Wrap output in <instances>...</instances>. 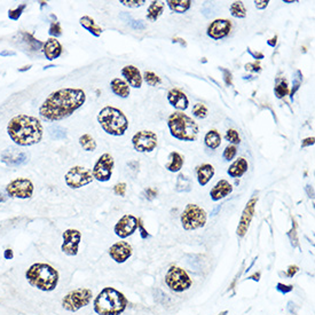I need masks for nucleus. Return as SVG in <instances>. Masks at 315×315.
Here are the masks:
<instances>
[{
  "instance_id": "nucleus-1",
  "label": "nucleus",
  "mask_w": 315,
  "mask_h": 315,
  "mask_svg": "<svg viewBox=\"0 0 315 315\" xmlns=\"http://www.w3.org/2000/svg\"><path fill=\"white\" fill-rule=\"evenodd\" d=\"M86 102L82 88L65 87L52 92L39 107V116L45 122H58L70 117Z\"/></svg>"
},
{
  "instance_id": "nucleus-2",
  "label": "nucleus",
  "mask_w": 315,
  "mask_h": 315,
  "mask_svg": "<svg viewBox=\"0 0 315 315\" xmlns=\"http://www.w3.org/2000/svg\"><path fill=\"white\" fill-rule=\"evenodd\" d=\"M7 134L17 146L29 147L40 143L44 136V127L37 117L20 114L14 116L7 124Z\"/></svg>"
},
{
  "instance_id": "nucleus-3",
  "label": "nucleus",
  "mask_w": 315,
  "mask_h": 315,
  "mask_svg": "<svg viewBox=\"0 0 315 315\" xmlns=\"http://www.w3.org/2000/svg\"><path fill=\"white\" fill-rule=\"evenodd\" d=\"M26 280L32 288L43 292H51L57 289L60 275L53 266L45 262H36L27 269Z\"/></svg>"
},
{
  "instance_id": "nucleus-4",
  "label": "nucleus",
  "mask_w": 315,
  "mask_h": 315,
  "mask_svg": "<svg viewBox=\"0 0 315 315\" xmlns=\"http://www.w3.org/2000/svg\"><path fill=\"white\" fill-rule=\"evenodd\" d=\"M127 298L113 286H107L99 292L93 302V310L98 315H120L125 312Z\"/></svg>"
},
{
  "instance_id": "nucleus-5",
  "label": "nucleus",
  "mask_w": 315,
  "mask_h": 315,
  "mask_svg": "<svg viewBox=\"0 0 315 315\" xmlns=\"http://www.w3.org/2000/svg\"><path fill=\"white\" fill-rule=\"evenodd\" d=\"M168 126L171 136L174 139L186 143H193L199 138L200 129L197 123L192 117H189L182 112H175L171 114L168 118Z\"/></svg>"
},
{
  "instance_id": "nucleus-6",
  "label": "nucleus",
  "mask_w": 315,
  "mask_h": 315,
  "mask_svg": "<svg viewBox=\"0 0 315 315\" xmlns=\"http://www.w3.org/2000/svg\"><path fill=\"white\" fill-rule=\"evenodd\" d=\"M98 122L107 134L122 137L129 129V119L122 110L113 106H107L98 114Z\"/></svg>"
},
{
  "instance_id": "nucleus-7",
  "label": "nucleus",
  "mask_w": 315,
  "mask_h": 315,
  "mask_svg": "<svg viewBox=\"0 0 315 315\" xmlns=\"http://www.w3.org/2000/svg\"><path fill=\"white\" fill-rule=\"evenodd\" d=\"M93 298V291L88 288H77L68 292L63 298H62L61 305L63 310L68 312L75 313L77 311L82 310L83 307L89 305Z\"/></svg>"
},
{
  "instance_id": "nucleus-8",
  "label": "nucleus",
  "mask_w": 315,
  "mask_h": 315,
  "mask_svg": "<svg viewBox=\"0 0 315 315\" xmlns=\"http://www.w3.org/2000/svg\"><path fill=\"white\" fill-rule=\"evenodd\" d=\"M181 225L185 230H196L205 226L207 214L205 210L197 204H187L181 213Z\"/></svg>"
},
{
  "instance_id": "nucleus-9",
  "label": "nucleus",
  "mask_w": 315,
  "mask_h": 315,
  "mask_svg": "<svg viewBox=\"0 0 315 315\" xmlns=\"http://www.w3.org/2000/svg\"><path fill=\"white\" fill-rule=\"evenodd\" d=\"M165 283L172 291L183 292L192 286L193 281L185 269L171 266L165 274Z\"/></svg>"
},
{
  "instance_id": "nucleus-10",
  "label": "nucleus",
  "mask_w": 315,
  "mask_h": 315,
  "mask_svg": "<svg viewBox=\"0 0 315 315\" xmlns=\"http://www.w3.org/2000/svg\"><path fill=\"white\" fill-rule=\"evenodd\" d=\"M93 180L94 178H93L91 170L79 165L72 166L64 175L65 185L71 189H78L87 186Z\"/></svg>"
},
{
  "instance_id": "nucleus-11",
  "label": "nucleus",
  "mask_w": 315,
  "mask_h": 315,
  "mask_svg": "<svg viewBox=\"0 0 315 315\" xmlns=\"http://www.w3.org/2000/svg\"><path fill=\"white\" fill-rule=\"evenodd\" d=\"M114 166H115V159L113 155L109 153L102 154L92 169L93 178L100 182L109 181L113 176Z\"/></svg>"
},
{
  "instance_id": "nucleus-12",
  "label": "nucleus",
  "mask_w": 315,
  "mask_h": 315,
  "mask_svg": "<svg viewBox=\"0 0 315 315\" xmlns=\"http://www.w3.org/2000/svg\"><path fill=\"white\" fill-rule=\"evenodd\" d=\"M6 192L13 199L29 200L33 195L34 187L30 179L17 178L6 186Z\"/></svg>"
},
{
  "instance_id": "nucleus-13",
  "label": "nucleus",
  "mask_w": 315,
  "mask_h": 315,
  "mask_svg": "<svg viewBox=\"0 0 315 315\" xmlns=\"http://www.w3.org/2000/svg\"><path fill=\"white\" fill-rule=\"evenodd\" d=\"M156 133L149 130L139 131L132 138V144L134 150L138 153H150L157 147Z\"/></svg>"
},
{
  "instance_id": "nucleus-14",
  "label": "nucleus",
  "mask_w": 315,
  "mask_h": 315,
  "mask_svg": "<svg viewBox=\"0 0 315 315\" xmlns=\"http://www.w3.org/2000/svg\"><path fill=\"white\" fill-rule=\"evenodd\" d=\"M63 237V242H62L61 250L64 255L69 256V257H75L78 255L79 244L82 241V233L78 229H74V228H69V229L64 230V233L62 234Z\"/></svg>"
},
{
  "instance_id": "nucleus-15",
  "label": "nucleus",
  "mask_w": 315,
  "mask_h": 315,
  "mask_svg": "<svg viewBox=\"0 0 315 315\" xmlns=\"http://www.w3.org/2000/svg\"><path fill=\"white\" fill-rule=\"evenodd\" d=\"M29 154L16 147L7 148L0 154V161L5 165L9 166V168H17V166L26 165L29 162Z\"/></svg>"
},
{
  "instance_id": "nucleus-16",
  "label": "nucleus",
  "mask_w": 315,
  "mask_h": 315,
  "mask_svg": "<svg viewBox=\"0 0 315 315\" xmlns=\"http://www.w3.org/2000/svg\"><path fill=\"white\" fill-rule=\"evenodd\" d=\"M257 200H258V197L254 196L247 203V205H245L243 212H242V214H241L240 223H238V226H237V229H236V234H237L238 237H244L245 234L248 233V229H249V227H250L251 221H252V219H254L256 205H257Z\"/></svg>"
},
{
  "instance_id": "nucleus-17",
  "label": "nucleus",
  "mask_w": 315,
  "mask_h": 315,
  "mask_svg": "<svg viewBox=\"0 0 315 315\" xmlns=\"http://www.w3.org/2000/svg\"><path fill=\"white\" fill-rule=\"evenodd\" d=\"M138 228V218L132 214H124L114 227V231L120 238H126L136 233Z\"/></svg>"
},
{
  "instance_id": "nucleus-18",
  "label": "nucleus",
  "mask_w": 315,
  "mask_h": 315,
  "mask_svg": "<svg viewBox=\"0 0 315 315\" xmlns=\"http://www.w3.org/2000/svg\"><path fill=\"white\" fill-rule=\"evenodd\" d=\"M231 31V22L227 19H218L211 22L207 27L206 34L211 39L220 40L226 38Z\"/></svg>"
},
{
  "instance_id": "nucleus-19",
  "label": "nucleus",
  "mask_w": 315,
  "mask_h": 315,
  "mask_svg": "<svg viewBox=\"0 0 315 315\" xmlns=\"http://www.w3.org/2000/svg\"><path fill=\"white\" fill-rule=\"evenodd\" d=\"M133 254L132 245L129 242L119 241L114 243L112 247L109 248V256L114 261H116L117 264H123L126 260H129L131 256Z\"/></svg>"
},
{
  "instance_id": "nucleus-20",
  "label": "nucleus",
  "mask_w": 315,
  "mask_h": 315,
  "mask_svg": "<svg viewBox=\"0 0 315 315\" xmlns=\"http://www.w3.org/2000/svg\"><path fill=\"white\" fill-rule=\"evenodd\" d=\"M166 98H168V101L170 105H171L173 108H175L179 112H185V110L188 108L189 101L187 95L183 93L181 89L179 88H171L166 94Z\"/></svg>"
},
{
  "instance_id": "nucleus-21",
  "label": "nucleus",
  "mask_w": 315,
  "mask_h": 315,
  "mask_svg": "<svg viewBox=\"0 0 315 315\" xmlns=\"http://www.w3.org/2000/svg\"><path fill=\"white\" fill-rule=\"evenodd\" d=\"M122 75L123 77L125 78V82L131 86V87L141 88L143 79L140 70L137 67H134V65H131V64L125 65V67L122 69Z\"/></svg>"
},
{
  "instance_id": "nucleus-22",
  "label": "nucleus",
  "mask_w": 315,
  "mask_h": 315,
  "mask_svg": "<svg viewBox=\"0 0 315 315\" xmlns=\"http://www.w3.org/2000/svg\"><path fill=\"white\" fill-rule=\"evenodd\" d=\"M63 48L57 38H48L43 44V53L48 61H54L61 57Z\"/></svg>"
},
{
  "instance_id": "nucleus-23",
  "label": "nucleus",
  "mask_w": 315,
  "mask_h": 315,
  "mask_svg": "<svg viewBox=\"0 0 315 315\" xmlns=\"http://www.w3.org/2000/svg\"><path fill=\"white\" fill-rule=\"evenodd\" d=\"M231 192H233V185L229 183L228 180L221 179L210 190L211 200H214V202H218V200L227 197L229 194H231Z\"/></svg>"
},
{
  "instance_id": "nucleus-24",
  "label": "nucleus",
  "mask_w": 315,
  "mask_h": 315,
  "mask_svg": "<svg viewBox=\"0 0 315 315\" xmlns=\"http://www.w3.org/2000/svg\"><path fill=\"white\" fill-rule=\"evenodd\" d=\"M248 170H249L248 161L243 157H240L235 162L231 163L230 166L227 170V173L230 178L237 179V178H241L242 175H244L245 173L248 172Z\"/></svg>"
},
{
  "instance_id": "nucleus-25",
  "label": "nucleus",
  "mask_w": 315,
  "mask_h": 315,
  "mask_svg": "<svg viewBox=\"0 0 315 315\" xmlns=\"http://www.w3.org/2000/svg\"><path fill=\"white\" fill-rule=\"evenodd\" d=\"M214 168L211 164H202L200 166L197 168V171H196V174H197V181L202 187L206 186L207 183L214 176Z\"/></svg>"
},
{
  "instance_id": "nucleus-26",
  "label": "nucleus",
  "mask_w": 315,
  "mask_h": 315,
  "mask_svg": "<svg viewBox=\"0 0 315 315\" xmlns=\"http://www.w3.org/2000/svg\"><path fill=\"white\" fill-rule=\"evenodd\" d=\"M110 88H112L114 94L123 99L129 98L131 93L130 85L120 78H114L113 81L110 82Z\"/></svg>"
},
{
  "instance_id": "nucleus-27",
  "label": "nucleus",
  "mask_w": 315,
  "mask_h": 315,
  "mask_svg": "<svg viewBox=\"0 0 315 315\" xmlns=\"http://www.w3.org/2000/svg\"><path fill=\"white\" fill-rule=\"evenodd\" d=\"M79 23H81V26L84 28L85 30H87L89 33H92L93 36L96 37V38L101 36L102 32H103L102 28L98 26V23H96L95 21L88 15L82 16L81 19H79Z\"/></svg>"
},
{
  "instance_id": "nucleus-28",
  "label": "nucleus",
  "mask_w": 315,
  "mask_h": 315,
  "mask_svg": "<svg viewBox=\"0 0 315 315\" xmlns=\"http://www.w3.org/2000/svg\"><path fill=\"white\" fill-rule=\"evenodd\" d=\"M185 159L183 156L178 151H172L169 155V162L165 164V169H168L170 172H179L182 169Z\"/></svg>"
},
{
  "instance_id": "nucleus-29",
  "label": "nucleus",
  "mask_w": 315,
  "mask_h": 315,
  "mask_svg": "<svg viewBox=\"0 0 315 315\" xmlns=\"http://www.w3.org/2000/svg\"><path fill=\"white\" fill-rule=\"evenodd\" d=\"M165 2L163 1H151L147 10V20L155 22L158 20V17L164 12Z\"/></svg>"
},
{
  "instance_id": "nucleus-30",
  "label": "nucleus",
  "mask_w": 315,
  "mask_h": 315,
  "mask_svg": "<svg viewBox=\"0 0 315 315\" xmlns=\"http://www.w3.org/2000/svg\"><path fill=\"white\" fill-rule=\"evenodd\" d=\"M166 3H168L169 8L171 9L172 12L183 14L186 13L187 10H189L193 2L190 1V0H168Z\"/></svg>"
},
{
  "instance_id": "nucleus-31",
  "label": "nucleus",
  "mask_w": 315,
  "mask_h": 315,
  "mask_svg": "<svg viewBox=\"0 0 315 315\" xmlns=\"http://www.w3.org/2000/svg\"><path fill=\"white\" fill-rule=\"evenodd\" d=\"M204 143L210 149H217L221 144V136L217 130H210L204 137Z\"/></svg>"
},
{
  "instance_id": "nucleus-32",
  "label": "nucleus",
  "mask_w": 315,
  "mask_h": 315,
  "mask_svg": "<svg viewBox=\"0 0 315 315\" xmlns=\"http://www.w3.org/2000/svg\"><path fill=\"white\" fill-rule=\"evenodd\" d=\"M79 144H81V147L84 149L85 151H94L96 149V141L94 140V138L92 136H89L88 133H85L81 136L79 138Z\"/></svg>"
},
{
  "instance_id": "nucleus-33",
  "label": "nucleus",
  "mask_w": 315,
  "mask_h": 315,
  "mask_svg": "<svg viewBox=\"0 0 315 315\" xmlns=\"http://www.w3.org/2000/svg\"><path fill=\"white\" fill-rule=\"evenodd\" d=\"M274 92H275V95L278 99H283L285 96L288 95L289 86H288V82H286V78L276 79Z\"/></svg>"
},
{
  "instance_id": "nucleus-34",
  "label": "nucleus",
  "mask_w": 315,
  "mask_h": 315,
  "mask_svg": "<svg viewBox=\"0 0 315 315\" xmlns=\"http://www.w3.org/2000/svg\"><path fill=\"white\" fill-rule=\"evenodd\" d=\"M229 12L231 16L235 19H244L247 16V9H245L244 3L242 1H234L229 7Z\"/></svg>"
},
{
  "instance_id": "nucleus-35",
  "label": "nucleus",
  "mask_w": 315,
  "mask_h": 315,
  "mask_svg": "<svg viewBox=\"0 0 315 315\" xmlns=\"http://www.w3.org/2000/svg\"><path fill=\"white\" fill-rule=\"evenodd\" d=\"M176 192L179 193H186L189 192L192 189V182H190L189 178H187L186 175L181 174L178 175V179H176V187H175Z\"/></svg>"
},
{
  "instance_id": "nucleus-36",
  "label": "nucleus",
  "mask_w": 315,
  "mask_h": 315,
  "mask_svg": "<svg viewBox=\"0 0 315 315\" xmlns=\"http://www.w3.org/2000/svg\"><path fill=\"white\" fill-rule=\"evenodd\" d=\"M48 133H50V137L52 139L55 140H63L67 138V131L58 125H52L48 127Z\"/></svg>"
},
{
  "instance_id": "nucleus-37",
  "label": "nucleus",
  "mask_w": 315,
  "mask_h": 315,
  "mask_svg": "<svg viewBox=\"0 0 315 315\" xmlns=\"http://www.w3.org/2000/svg\"><path fill=\"white\" fill-rule=\"evenodd\" d=\"M143 79L151 87H156V86L162 84V78L153 71H144Z\"/></svg>"
},
{
  "instance_id": "nucleus-38",
  "label": "nucleus",
  "mask_w": 315,
  "mask_h": 315,
  "mask_svg": "<svg viewBox=\"0 0 315 315\" xmlns=\"http://www.w3.org/2000/svg\"><path fill=\"white\" fill-rule=\"evenodd\" d=\"M193 115L199 119H204L207 116V108L203 103H196L193 107Z\"/></svg>"
},
{
  "instance_id": "nucleus-39",
  "label": "nucleus",
  "mask_w": 315,
  "mask_h": 315,
  "mask_svg": "<svg viewBox=\"0 0 315 315\" xmlns=\"http://www.w3.org/2000/svg\"><path fill=\"white\" fill-rule=\"evenodd\" d=\"M225 139H226L228 143H230L231 144H234V146H236L241 143V138H240V134L236 130L234 129H229L227 130L226 134H225Z\"/></svg>"
},
{
  "instance_id": "nucleus-40",
  "label": "nucleus",
  "mask_w": 315,
  "mask_h": 315,
  "mask_svg": "<svg viewBox=\"0 0 315 315\" xmlns=\"http://www.w3.org/2000/svg\"><path fill=\"white\" fill-rule=\"evenodd\" d=\"M236 154H237L236 146H234V144H229V146H227L226 148H225L223 156H224L225 159H226V161L230 162V161H233V159L235 158V156H236Z\"/></svg>"
},
{
  "instance_id": "nucleus-41",
  "label": "nucleus",
  "mask_w": 315,
  "mask_h": 315,
  "mask_svg": "<svg viewBox=\"0 0 315 315\" xmlns=\"http://www.w3.org/2000/svg\"><path fill=\"white\" fill-rule=\"evenodd\" d=\"M27 8V5L26 3H22V5H20L19 7H17V8L15 9H10L9 12H8V17L10 20H13V21H16V20H19L21 15H22V13H23V10Z\"/></svg>"
},
{
  "instance_id": "nucleus-42",
  "label": "nucleus",
  "mask_w": 315,
  "mask_h": 315,
  "mask_svg": "<svg viewBox=\"0 0 315 315\" xmlns=\"http://www.w3.org/2000/svg\"><path fill=\"white\" fill-rule=\"evenodd\" d=\"M302 82H303V75L302 72L298 70L296 72V77L293 78V87L291 89V93H290V94H291V98H293V95H295L296 92L299 89L300 85H302Z\"/></svg>"
},
{
  "instance_id": "nucleus-43",
  "label": "nucleus",
  "mask_w": 315,
  "mask_h": 315,
  "mask_svg": "<svg viewBox=\"0 0 315 315\" xmlns=\"http://www.w3.org/2000/svg\"><path fill=\"white\" fill-rule=\"evenodd\" d=\"M48 33L51 34L52 38H57V37H60L62 34V28H61V24L58 22H52L51 27H50V31H48Z\"/></svg>"
},
{
  "instance_id": "nucleus-44",
  "label": "nucleus",
  "mask_w": 315,
  "mask_h": 315,
  "mask_svg": "<svg viewBox=\"0 0 315 315\" xmlns=\"http://www.w3.org/2000/svg\"><path fill=\"white\" fill-rule=\"evenodd\" d=\"M120 3H123L126 7H130V8H138V7L143 6L146 1L144 0H129V1L127 0H122Z\"/></svg>"
},
{
  "instance_id": "nucleus-45",
  "label": "nucleus",
  "mask_w": 315,
  "mask_h": 315,
  "mask_svg": "<svg viewBox=\"0 0 315 315\" xmlns=\"http://www.w3.org/2000/svg\"><path fill=\"white\" fill-rule=\"evenodd\" d=\"M126 183L125 182H119V183H117V185L114 187V192H115V194H117V195H119V196H125V194H126Z\"/></svg>"
},
{
  "instance_id": "nucleus-46",
  "label": "nucleus",
  "mask_w": 315,
  "mask_h": 315,
  "mask_svg": "<svg viewBox=\"0 0 315 315\" xmlns=\"http://www.w3.org/2000/svg\"><path fill=\"white\" fill-rule=\"evenodd\" d=\"M245 70L251 72H259L261 70V67L260 64H259V62H254V63L245 64Z\"/></svg>"
},
{
  "instance_id": "nucleus-47",
  "label": "nucleus",
  "mask_w": 315,
  "mask_h": 315,
  "mask_svg": "<svg viewBox=\"0 0 315 315\" xmlns=\"http://www.w3.org/2000/svg\"><path fill=\"white\" fill-rule=\"evenodd\" d=\"M292 289H293L292 286H286V285H283V283H278V286H276V290L282 293L291 292Z\"/></svg>"
},
{
  "instance_id": "nucleus-48",
  "label": "nucleus",
  "mask_w": 315,
  "mask_h": 315,
  "mask_svg": "<svg viewBox=\"0 0 315 315\" xmlns=\"http://www.w3.org/2000/svg\"><path fill=\"white\" fill-rule=\"evenodd\" d=\"M144 195H146L147 200H153L155 197L157 196V190H155L154 188H151V187H149V188H147L146 190H144Z\"/></svg>"
},
{
  "instance_id": "nucleus-49",
  "label": "nucleus",
  "mask_w": 315,
  "mask_h": 315,
  "mask_svg": "<svg viewBox=\"0 0 315 315\" xmlns=\"http://www.w3.org/2000/svg\"><path fill=\"white\" fill-rule=\"evenodd\" d=\"M138 227H139L140 229V234H141V237L143 238V240H146V238L149 236V234H148V231L144 229L143 227V220L141 219H138Z\"/></svg>"
},
{
  "instance_id": "nucleus-50",
  "label": "nucleus",
  "mask_w": 315,
  "mask_h": 315,
  "mask_svg": "<svg viewBox=\"0 0 315 315\" xmlns=\"http://www.w3.org/2000/svg\"><path fill=\"white\" fill-rule=\"evenodd\" d=\"M268 3H269L268 0H256V1H255L256 7H257V8L260 9V10L265 9L266 7L268 6Z\"/></svg>"
},
{
  "instance_id": "nucleus-51",
  "label": "nucleus",
  "mask_w": 315,
  "mask_h": 315,
  "mask_svg": "<svg viewBox=\"0 0 315 315\" xmlns=\"http://www.w3.org/2000/svg\"><path fill=\"white\" fill-rule=\"evenodd\" d=\"M224 72V76H225V83H226V85H231V74L229 70H227V69H221Z\"/></svg>"
},
{
  "instance_id": "nucleus-52",
  "label": "nucleus",
  "mask_w": 315,
  "mask_h": 315,
  "mask_svg": "<svg viewBox=\"0 0 315 315\" xmlns=\"http://www.w3.org/2000/svg\"><path fill=\"white\" fill-rule=\"evenodd\" d=\"M314 137H310V138H306V139H304L303 140V143H302V148H305L307 146H313L314 144Z\"/></svg>"
},
{
  "instance_id": "nucleus-53",
  "label": "nucleus",
  "mask_w": 315,
  "mask_h": 315,
  "mask_svg": "<svg viewBox=\"0 0 315 315\" xmlns=\"http://www.w3.org/2000/svg\"><path fill=\"white\" fill-rule=\"evenodd\" d=\"M298 267H297V266H290V267L288 268V272H286V275L289 276V278H292L293 275L296 274L297 272H298Z\"/></svg>"
},
{
  "instance_id": "nucleus-54",
  "label": "nucleus",
  "mask_w": 315,
  "mask_h": 315,
  "mask_svg": "<svg viewBox=\"0 0 315 315\" xmlns=\"http://www.w3.org/2000/svg\"><path fill=\"white\" fill-rule=\"evenodd\" d=\"M248 52H249V53H250L255 58H258V60H261V58H264V54H262V53H258V52H254V51H251L250 48H248Z\"/></svg>"
},
{
  "instance_id": "nucleus-55",
  "label": "nucleus",
  "mask_w": 315,
  "mask_h": 315,
  "mask_svg": "<svg viewBox=\"0 0 315 315\" xmlns=\"http://www.w3.org/2000/svg\"><path fill=\"white\" fill-rule=\"evenodd\" d=\"M133 22H134V23H132L133 28H136V29H144L143 21H133Z\"/></svg>"
},
{
  "instance_id": "nucleus-56",
  "label": "nucleus",
  "mask_w": 315,
  "mask_h": 315,
  "mask_svg": "<svg viewBox=\"0 0 315 315\" xmlns=\"http://www.w3.org/2000/svg\"><path fill=\"white\" fill-rule=\"evenodd\" d=\"M3 257H5L6 259H12L14 257L13 251L10 250V249H7V250L5 251V254H3Z\"/></svg>"
},
{
  "instance_id": "nucleus-57",
  "label": "nucleus",
  "mask_w": 315,
  "mask_h": 315,
  "mask_svg": "<svg viewBox=\"0 0 315 315\" xmlns=\"http://www.w3.org/2000/svg\"><path fill=\"white\" fill-rule=\"evenodd\" d=\"M173 43H179L180 45H181V46H187V44H186V41L181 39V38H173Z\"/></svg>"
},
{
  "instance_id": "nucleus-58",
  "label": "nucleus",
  "mask_w": 315,
  "mask_h": 315,
  "mask_svg": "<svg viewBox=\"0 0 315 315\" xmlns=\"http://www.w3.org/2000/svg\"><path fill=\"white\" fill-rule=\"evenodd\" d=\"M276 39H278V37H274V38H272V39H269L267 43L269 46H272V47H275V45H276Z\"/></svg>"
},
{
  "instance_id": "nucleus-59",
  "label": "nucleus",
  "mask_w": 315,
  "mask_h": 315,
  "mask_svg": "<svg viewBox=\"0 0 315 315\" xmlns=\"http://www.w3.org/2000/svg\"><path fill=\"white\" fill-rule=\"evenodd\" d=\"M249 279L255 280V281H259V279H260V274H259V273H256V274L250 276V278H249Z\"/></svg>"
},
{
  "instance_id": "nucleus-60",
  "label": "nucleus",
  "mask_w": 315,
  "mask_h": 315,
  "mask_svg": "<svg viewBox=\"0 0 315 315\" xmlns=\"http://www.w3.org/2000/svg\"><path fill=\"white\" fill-rule=\"evenodd\" d=\"M0 55H1V57H5V55H15V53H14V52H1Z\"/></svg>"
},
{
  "instance_id": "nucleus-61",
  "label": "nucleus",
  "mask_w": 315,
  "mask_h": 315,
  "mask_svg": "<svg viewBox=\"0 0 315 315\" xmlns=\"http://www.w3.org/2000/svg\"><path fill=\"white\" fill-rule=\"evenodd\" d=\"M5 200H6V197L3 196L1 193H0V203H1V202H5Z\"/></svg>"
},
{
  "instance_id": "nucleus-62",
  "label": "nucleus",
  "mask_w": 315,
  "mask_h": 315,
  "mask_svg": "<svg viewBox=\"0 0 315 315\" xmlns=\"http://www.w3.org/2000/svg\"><path fill=\"white\" fill-rule=\"evenodd\" d=\"M228 314V311H224V312H221L220 314H218V315H227Z\"/></svg>"
}]
</instances>
